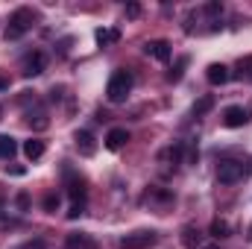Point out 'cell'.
Masks as SVG:
<instances>
[{
	"instance_id": "27",
	"label": "cell",
	"mask_w": 252,
	"mask_h": 249,
	"mask_svg": "<svg viewBox=\"0 0 252 249\" xmlns=\"http://www.w3.org/2000/svg\"><path fill=\"white\" fill-rule=\"evenodd\" d=\"M247 238H250V241H252V226H250V235H247Z\"/></svg>"
},
{
	"instance_id": "26",
	"label": "cell",
	"mask_w": 252,
	"mask_h": 249,
	"mask_svg": "<svg viewBox=\"0 0 252 249\" xmlns=\"http://www.w3.org/2000/svg\"><path fill=\"white\" fill-rule=\"evenodd\" d=\"M6 88H9V79H6V76L0 73V91H6Z\"/></svg>"
},
{
	"instance_id": "17",
	"label": "cell",
	"mask_w": 252,
	"mask_h": 249,
	"mask_svg": "<svg viewBox=\"0 0 252 249\" xmlns=\"http://www.w3.org/2000/svg\"><path fill=\"white\" fill-rule=\"evenodd\" d=\"M211 109H214V97H211V94H205V97H199V100L193 103V115H196V118L208 115Z\"/></svg>"
},
{
	"instance_id": "19",
	"label": "cell",
	"mask_w": 252,
	"mask_h": 249,
	"mask_svg": "<svg viewBox=\"0 0 252 249\" xmlns=\"http://www.w3.org/2000/svg\"><path fill=\"white\" fill-rule=\"evenodd\" d=\"M208 232H211V238H229V232H232V229H229V223H226V220H220V217H217V220H211V229H208Z\"/></svg>"
},
{
	"instance_id": "22",
	"label": "cell",
	"mask_w": 252,
	"mask_h": 249,
	"mask_svg": "<svg viewBox=\"0 0 252 249\" xmlns=\"http://www.w3.org/2000/svg\"><path fill=\"white\" fill-rule=\"evenodd\" d=\"M59 208V193H47L44 196V211H56Z\"/></svg>"
},
{
	"instance_id": "5",
	"label": "cell",
	"mask_w": 252,
	"mask_h": 249,
	"mask_svg": "<svg viewBox=\"0 0 252 249\" xmlns=\"http://www.w3.org/2000/svg\"><path fill=\"white\" fill-rule=\"evenodd\" d=\"M44 67H47V53L44 50H32L27 59H24V76L30 79V76H38V73H44Z\"/></svg>"
},
{
	"instance_id": "15",
	"label": "cell",
	"mask_w": 252,
	"mask_h": 249,
	"mask_svg": "<svg viewBox=\"0 0 252 249\" xmlns=\"http://www.w3.org/2000/svg\"><path fill=\"white\" fill-rule=\"evenodd\" d=\"M18 153V141L12 135H0V158H12Z\"/></svg>"
},
{
	"instance_id": "30",
	"label": "cell",
	"mask_w": 252,
	"mask_h": 249,
	"mask_svg": "<svg viewBox=\"0 0 252 249\" xmlns=\"http://www.w3.org/2000/svg\"><path fill=\"white\" fill-rule=\"evenodd\" d=\"M0 115H3V112H0ZM0 121H3V118H0Z\"/></svg>"
},
{
	"instance_id": "18",
	"label": "cell",
	"mask_w": 252,
	"mask_h": 249,
	"mask_svg": "<svg viewBox=\"0 0 252 249\" xmlns=\"http://www.w3.org/2000/svg\"><path fill=\"white\" fill-rule=\"evenodd\" d=\"M182 150H185V147H182V144H173V147H167V150H164V153H161V161H164V158H167V161H170V164H173V167H176V164H179V161H182Z\"/></svg>"
},
{
	"instance_id": "20",
	"label": "cell",
	"mask_w": 252,
	"mask_h": 249,
	"mask_svg": "<svg viewBox=\"0 0 252 249\" xmlns=\"http://www.w3.org/2000/svg\"><path fill=\"white\" fill-rule=\"evenodd\" d=\"M185 67H188V56H182V59H179V62L173 64V70H170V73H167V79H170V82H179V79H182V76H185Z\"/></svg>"
},
{
	"instance_id": "16",
	"label": "cell",
	"mask_w": 252,
	"mask_h": 249,
	"mask_svg": "<svg viewBox=\"0 0 252 249\" xmlns=\"http://www.w3.org/2000/svg\"><path fill=\"white\" fill-rule=\"evenodd\" d=\"M199 238H202V235H199L193 226H185V229H182V247L185 249H196L199 247Z\"/></svg>"
},
{
	"instance_id": "10",
	"label": "cell",
	"mask_w": 252,
	"mask_h": 249,
	"mask_svg": "<svg viewBox=\"0 0 252 249\" xmlns=\"http://www.w3.org/2000/svg\"><path fill=\"white\" fill-rule=\"evenodd\" d=\"M205 79L211 82V85H226L229 82V67L226 64H208V70H205Z\"/></svg>"
},
{
	"instance_id": "7",
	"label": "cell",
	"mask_w": 252,
	"mask_h": 249,
	"mask_svg": "<svg viewBox=\"0 0 252 249\" xmlns=\"http://www.w3.org/2000/svg\"><path fill=\"white\" fill-rule=\"evenodd\" d=\"M73 144H76L79 156H94L97 153V141H94V135L88 129H76L73 132Z\"/></svg>"
},
{
	"instance_id": "9",
	"label": "cell",
	"mask_w": 252,
	"mask_h": 249,
	"mask_svg": "<svg viewBox=\"0 0 252 249\" xmlns=\"http://www.w3.org/2000/svg\"><path fill=\"white\" fill-rule=\"evenodd\" d=\"M250 121V115L241 109V106H229L226 112H223V124L229 126V129H238V126H244Z\"/></svg>"
},
{
	"instance_id": "23",
	"label": "cell",
	"mask_w": 252,
	"mask_h": 249,
	"mask_svg": "<svg viewBox=\"0 0 252 249\" xmlns=\"http://www.w3.org/2000/svg\"><path fill=\"white\" fill-rule=\"evenodd\" d=\"M241 73H244L247 79H252V56H244V59H241Z\"/></svg>"
},
{
	"instance_id": "4",
	"label": "cell",
	"mask_w": 252,
	"mask_h": 249,
	"mask_svg": "<svg viewBox=\"0 0 252 249\" xmlns=\"http://www.w3.org/2000/svg\"><path fill=\"white\" fill-rule=\"evenodd\" d=\"M156 241H158L156 232H132L121 241V249H150L156 247Z\"/></svg>"
},
{
	"instance_id": "3",
	"label": "cell",
	"mask_w": 252,
	"mask_h": 249,
	"mask_svg": "<svg viewBox=\"0 0 252 249\" xmlns=\"http://www.w3.org/2000/svg\"><path fill=\"white\" fill-rule=\"evenodd\" d=\"M244 173H247L244 161L226 158V161H220V167H217V182H220V185H235V182L244 179Z\"/></svg>"
},
{
	"instance_id": "12",
	"label": "cell",
	"mask_w": 252,
	"mask_h": 249,
	"mask_svg": "<svg viewBox=\"0 0 252 249\" xmlns=\"http://www.w3.org/2000/svg\"><path fill=\"white\" fill-rule=\"evenodd\" d=\"M24 156H27L30 161H38V158L44 156V141H41V138H30V141H24Z\"/></svg>"
},
{
	"instance_id": "28",
	"label": "cell",
	"mask_w": 252,
	"mask_h": 249,
	"mask_svg": "<svg viewBox=\"0 0 252 249\" xmlns=\"http://www.w3.org/2000/svg\"><path fill=\"white\" fill-rule=\"evenodd\" d=\"M202 249H220V247H202Z\"/></svg>"
},
{
	"instance_id": "25",
	"label": "cell",
	"mask_w": 252,
	"mask_h": 249,
	"mask_svg": "<svg viewBox=\"0 0 252 249\" xmlns=\"http://www.w3.org/2000/svg\"><path fill=\"white\" fill-rule=\"evenodd\" d=\"M18 208H21V211L30 208V196H27V193H18Z\"/></svg>"
},
{
	"instance_id": "13",
	"label": "cell",
	"mask_w": 252,
	"mask_h": 249,
	"mask_svg": "<svg viewBox=\"0 0 252 249\" xmlns=\"http://www.w3.org/2000/svg\"><path fill=\"white\" fill-rule=\"evenodd\" d=\"M64 247H67V249H94V241H91L88 235H82V232H76V235H67V241H64Z\"/></svg>"
},
{
	"instance_id": "8",
	"label": "cell",
	"mask_w": 252,
	"mask_h": 249,
	"mask_svg": "<svg viewBox=\"0 0 252 249\" xmlns=\"http://www.w3.org/2000/svg\"><path fill=\"white\" fill-rule=\"evenodd\" d=\"M67 176V193H70V199L73 202H85V179L82 176H76V173H64Z\"/></svg>"
},
{
	"instance_id": "14",
	"label": "cell",
	"mask_w": 252,
	"mask_h": 249,
	"mask_svg": "<svg viewBox=\"0 0 252 249\" xmlns=\"http://www.w3.org/2000/svg\"><path fill=\"white\" fill-rule=\"evenodd\" d=\"M94 38H97L100 47H109V44H118L121 41V30H97Z\"/></svg>"
},
{
	"instance_id": "24",
	"label": "cell",
	"mask_w": 252,
	"mask_h": 249,
	"mask_svg": "<svg viewBox=\"0 0 252 249\" xmlns=\"http://www.w3.org/2000/svg\"><path fill=\"white\" fill-rule=\"evenodd\" d=\"M138 15H141V6L138 3H129L126 6V18H138Z\"/></svg>"
},
{
	"instance_id": "11",
	"label": "cell",
	"mask_w": 252,
	"mask_h": 249,
	"mask_svg": "<svg viewBox=\"0 0 252 249\" xmlns=\"http://www.w3.org/2000/svg\"><path fill=\"white\" fill-rule=\"evenodd\" d=\"M126 141H129V132H126V129H121V126L109 129V135H106V147H109V150H121Z\"/></svg>"
},
{
	"instance_id": "29",
	"label": "cell",
	"mask_w": 252,
	"mask_h": 249,
	"mask_svg": "<svg viewBox=\"0 0 252 249\" xmlns=\"http://www.w3.org/2000/svg\"><path fill=\"white\" fill-rule=\"evenodd\" d=\"M0 211H3V199H0Z\"/></svg>"
},
{
	"instance_id": "6",
	"label": "cell",
	"mask_w": 252,
	"mask_h": 249,
	"mask_svg": "<svg viewBox=\"0 0 252 249\" xmlns=\"http://www.w3.org/2000/svg\"><path fill=\"white\" fill-rule=\"evenodd\" d=\"M144 53H147L150 59H156V62H167L173 50H170V44H167L164 38H156V41H147V44H144Z\"/></svg>"
},
{
	"instance_id": "2",
	"label": "cell",
	"mask_w": 252,
	"mask_h": 249,
	"mask_svg": "<svg viewBox=\"0 0 252 249\" xmlns=\"http://www.w3.org/2000/svg\"><path fill=\"white\" fill-rule=\"evenodd\" d=\"M32 21H35V12H32V9H18V12L9 18V27H6V32H3V38H6V41L24 38V35L30 32Z\"/></svg>"
},
{
	"instance_id": "1",
	"label": "cell",
	"mask_w": 252,
	"mask_h": 249,
	"mask_svg": "<svg viewBox=\"0 0 252 249\" xmlns=\"http://www.w3.org/2000/svg\"><path fill=\"white\" fill-rule=\"evenodd\" d=\"M132 85H135V76H132L126 67H118V70L109 76L106 97H109L112 103H124L126 97H129V91H132Z\"/></svg>"
},
{
	"instance_id": "21",
	"label": "cell",
	"mask_w": 252,
	"mask_h": 249,
	"mask_svg": "<svg viewBox=\"0 0 252 249\" xmlns=\"http://www.w3.org/2000/svg\"><path fill=\"white\" fill-rule=\"evenodd\" d=\"M85 214V202H73L70 208H67V220H79Z\"/></svg>"
}]
</instances>
